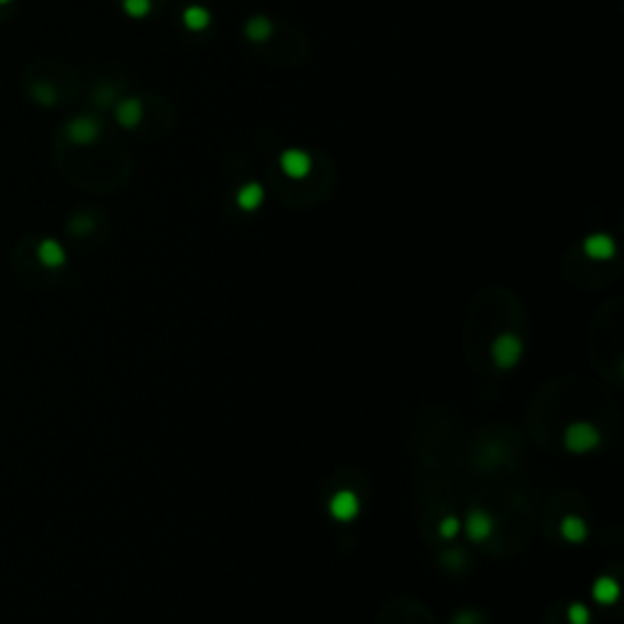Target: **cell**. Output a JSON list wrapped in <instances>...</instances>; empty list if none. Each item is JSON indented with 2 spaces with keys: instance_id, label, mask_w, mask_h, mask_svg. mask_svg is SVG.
<instances>
[{
  "instance_id": "6da1fadb",
  "label": "cell",
  "mask_w": 624,
  "mask_h": 624,
  "mask_svg": "<svg viewBox=\"0 0 624 624\" xmlns=\"http://www.w3.org/2000/svg\"><path fill=\"white\" fill-rule=\"evenodd\" d=\"M522 351H525V344H522V339L517 337V335H512V332L497 335L493 347H490L493 361H496V366L500 368V371L515 368L517 364H520V358H522Z\"/></svg>"
},
{
  "instance_id": "7a4b0ae2",
  "label": "cell",
  "mask_w": 624,
  "mask_h": 624,
  "mask_svg": "<svg viewBox=\"0 0 624 624\" xmlns=\"http://www.w3.org/2000/svg\"><path fill=\"white\" fill-rule=\"evenodd\" d=\"M600 444V432L590 422H571L564 432V446L571 454H588Z\"/></svg>"
},
{
  "instance_id": "3957f363",
  "label": "cell",
  "mask_w": 624,
  "mask_h": 624,
  "mask_svg": "<svg viewBox=\"0 0 624 624\" xmlns=\"http://www.w3.org/2000/svg\"><path fill=\"white\" fill-rule=\"evenodd\" d=\"M329 517L337 522H354L361 512V500L354 490H337L335 496L329 497Z\"/></svg>"
},
{
  "instance_id": "277c9868",
  "label": "cell",
  "mask_w": 624,
  "mask_h": 624,
  "mask_svg": "<svg viewBox=\"0 0 624 624\" xmlns=\"http://www.w3.org/2000/svg\"><path fill=\"white\" fill-rule=\"evenodd\" d=\"M35 261L44 271H59V268L66 266V251L57 239L44 237L35 244Z\"/></svg>"
},
{
  "instance_id": "5b68a950",
  "label": "cell",
  "mask_w": 624,
  "mask_h": 624,
  "mask_svg": "<svg viewBox=\"0 0 624 624\" xmlns=\"http://www.w3.org/2000/svg\"><path fill=\"white\" fill-rule=\"evenodd\" d=\"M466 536L471 539V542H476V544H483V542H488L490 536H493V527H496V520H493V515L490 512H486V510H481V507H474V510H468V515H466Z\"/></svg>"
},
{
  "instance_id": "8992f818",
  "label": "cell",
  "mask_w": 624,
  "mask_h": 624,
  "mask_svg": "<svg viewBox=\"0 0 624 624\" xmlns=\"http://www.w3.org/2000/svg\"><path fill=\"white\" fill-rule=\"evenodd\" d=\"M310 169H312V159H310V154L303 151V149H286V151L281 154V171H283L286 176H290V179H305L307 173H310Z\"/></svg>"
},
{
  "instance_id": "52a82bcc",
  "label": "cell",
  "mask_w": 624,
  "mask_h": 624,
  "mask_svg": "<svg viewBox=\"0 0 624 624\" xmlns=\"http://www.w3.org/2000/svg\"><path fill=\"white\" fill-rule=\"evenodd\" d=\"M66 135H69V139L73 142V144H79V147H89V144H93L96 139H98L100 135V122L96 118H76L71 119L69 127H66Z\"/></svg>"
},
{
  "instance_id": "ba28073f",
  "label": "cell",
  "mask_w": 624,
  "mask_h": 624,
  "mask_svg": "<svg viewBox=\"0 0 624 624\" xmlns=\"http://www.w3.org/2000/svg\"><path fill=\"white\" fill-rule=\"evenodd\" d=\"M583 251L590 258H595V261H607V258L614 257L617 247H614V239L610 235L597 232V235H590V237L583 239Z\"/></svg>"
},
{
  "instance_id": "9c48e42d",
  "label": "cell",
  "mask_w": 624,
  "mask_h": 624,
  "mask_svg": "<svg viewBox=\"0 0 624 624\" xmlns=\"http://www.w3.org/2000/svg\"><path fill=\"white\" fill-rule=\"evenodd\" d=\"M264 189H261V183H244L242 189L237 190V205L244 212H254V210L261 208V203H264Z\"/></svg>"
},
{
  "instance_id": "30bf717a",
  "label": "cell",
  "mask_w": 624,
  "mask_h": 624,
  "mask_svg": "<svg viewBox=\"0 0 624 624\" xmlns=\"http://www.w3.org/2000/svg\"><path fill=\"white\" fill-rule=\"evenodd\" d=\"M593 600L597 605H614L620 600V585L610 575H600L593 583Z\"/></svg>"
},
{
  "instance_id": "8fae6325",
  "label": "cell",
  "mask_w": 624,
  "mask_h": 624,
  "mask_svg": "<svg viewBox=\"0 0 624 624\" xmlns=\"http://www.w3.org/2000/svg\"><path fill=\"white\" fill-rule=\"evenodd\" d=\"M559 529H561V536L568 544H583L588 539V525L578 515H566Z\"/></svg>"
},
{
  "instance_id": "7c38bea8",
  "label": "cell",
  "mask_w": 624,
  "mask_h": 624,
  "mask_svg": "<svg viewBox=\"0 0 624 624\" xmlns=\"http://www.w3.org/2000/svg\"><path fill=\"white\" fill-rule=\"evenodd\" d=\"M115 115H118V122L122 127H137L139 119H142V103L137 98L122 100L118 110H115Z\"/></svg>"
},
{
  "instance_id": "4fadbf2b",
  "label": "cell",
  "mask_w": 624,
  "mask_h": 624,
  "mask_svg": "<svg viewBox=\"0 0 624 624\" xmlns=\"http://www.w3.org/2000/svg\"><path fill=\"white\" fill-rule=\"evenodd\" d=\"M181 20L190 32H203L210 27V12L205 8H200V5H189L181 15Z\"/></svg>"
},
{
  "instance_id": "5bb4252c",
  "label": "cell",
  "mask_w": 624,
  "mask_h": 624,
  "mask_svg": "<svg viewBox=\"0 0 624 624\" xmlns=\"http://www.w3.org/2000/svg\"><path fill=\"white\" fill-rule=\"evenodd\" d=\"M244 32H247V37L251 42H266L268 37H271V32H273V25H271V20L264 18V15H257V18H251V20L247 22Z\"/></svg>"
},
{
  "instance_id": "9a60e30c",
  "label": "cell",
  "mask_w": 624,
  "mask_h": 624,
  "mask_svg": "<svg viewBox=\"0 0 624 624\" xmlns=\"http://www.w3.org/2000/svg\"><path fill=\"white\" fill-rule=\"evenodd\" d=\"M122 8H125L129 18L142 20V18H147L149 12H151V0H122Z\"/></svg>"
},
{
  "instance_id": "2e32d148",
  "label": "cell",
  "mask_w": 624,
  "mask_h": 624,
  "mask_svg": "<svg viewBox=\"0 0 624 624\" xmlns=\"http://www.w3.org/2000/svg\"><path fill=\"white\" fill-rule=\"evenodd\" d=\"M458 535H461V520L456 515H446L444 520H442V525H439V536L446 539V542H451V539H456Z\"/></svg>"
},
{
  "instance_id": "e0dca14e",
  "label": "cell",
  "mask_w": 624,
  "mask_h": 624,
  "mask_svg": "<svg viewBox=\"0 0 624 624\" xmlns=\"http://www.w3.org/2000/svg\"><path fill=\"white\" fill-rule=\"evenodd\" d=\"M566 617H568V622L571 624H590V610H588L583 603L571 605Z\"/></svg>"
},
{
  "instance_id": "ac0fdd59",
  "label": "cell",
  "mask_w": 624,
  "mask_h": 624,
  "mask_svg": "<svg viewBox=\"0 0 624 624\" xmlns=\"http://www.w3.org/2000/svg\"><path fill=\"white\" fill-rule=\"evenodd\" d=\"M476 620H478L476 612H461V614H456L454 624H474Z\"/></svg>"
},
{
  "instance_id": "d6986e66",
  "label": "cell",
  "mask_w": 624,
  "mask_h": 624,
  "mask_svg": "<svg viewBox=\"0 0 624 624\" xmlns=\"http://www.w3.org/2000/svg\"><path fill=\"white\" fill-rule=\"evenodd\" d=\"M5 3H12V0H0V5H5Z\"/></svg>"
}]
</instances>
